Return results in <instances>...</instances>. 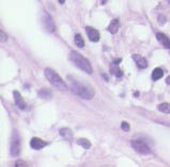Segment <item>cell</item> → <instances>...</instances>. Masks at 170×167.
I'll return each instance as SVG.
<instances>
[{
  "label": "cell",
  "instance_id": "cell-16",
  "mask_svg": "<svg viewBox=\"0 0 170 167\" xmlns=\"http://www.w3.org/2000/svg\"><path fill=\"white\" fill-rule=\"evenodd\" d=\"M157 110L165 114H170V104L169 103H161L157 106Z\"/></svg>",
  "mask_w": 170,
  "mask_h": 167
},
{
  "label": "cell",
  "instance_id": "cell-15",
  "mask_svg": "<svg viewBox=\"0 0 170 167\" xmlns=\"http://www.w3.org/2000/svg\"><path fill=\"white\" fill-rule=\"evenodd\" d=\"M60 135L61 136H63L64 139H72V131L69 129V128H62V129H60L59 131Z\"/></svg>",
  "mask_w": 170,
  "mask_h": 167
},
{
  "label": "cell",
  "instance_id": "cell-7",
  "mask_svg": "<svg viewBox=\"0 0 170 167\" xmlns=\"http://www.w3.org/2000/svg\"><path fill=\"white\" fill-rule=\"evenodd\" d=\"M43 25H44L45 29H46L48 32H54L55 29H56L54 20H52V18L48 14H44V17H43Z\"/></svg>",
  "mask_w": 170,
  "mask_h": 167
},
{
  "label": "cell",
  "instance_id": "cell-18",
  "mask_svg": "<svg viewBox=\"0 0 170 167\" xmlns=\"http://www.w3.org/2000/svg\"><path fill=\"white\" fill-rule=\"evenodd\" d=\"M77 144L79 145V146L83 147V148H85V149H89L90 147H91V143H90L87 139H79L77 141Z\"/></svg>",
  "mask_w": 170,
  "mask_h": 167
},
{
  "label": "cell",
  "instance_id": "cell-22",
  "mask_svg": "<svg viewBox=\"0 0 170 167\" xmlns=\"http://www.w3.org/2000/svg\"><path fill=\"white\" fill-rule=\"evenodd\" d=\"M158 21H159L162 25H164L165 24V17L162 16V15H159V17H158Z\"/></svg>",
  "mask_w": 170,
  "mask_h": 167
},
{
  "label": "cell",
  "instance_id": "cell-19",
  "mask_svg": "<svg viewBox=\"0 0 170 167\" xmlns=\"http://www.w3.org/2000/svg\"><path fill=\"white\" fill-rule=\"evenodd\" d=\"M74 40H75V44H76V46H77V47L83 48V46H85V42H83V36H81L80 34H76Z\"/></svg>",
  "mask_w": 170,
  "mask_h": 167
},
{
  "label": "cell",
  "instance_id": "cell-25",
  "mask_svg": "<svg viewBox=\"0 0 170 167\" xmlns=\"http://www.w3.org/2000/svg\"><path fill=\"white\" fill-rule=\"evenodd\" d=\"M119 62H121V59L115 60V61H113V63H115V64H119Z\"/></svg>",
  "mask_w": 170,
  "mask_h": 167
},
{
  "label": "cell",
  "instance_id": "cell-8",
  "mask_svg": "<svg viewBox=\"0 0 170 167\" xmlns=\"http://www.w3.org/2000/svg\"><path fill=\"white\" fill-rule=\"evenodd\" d=\"M86 33H87L88 37H89V40H91V42L96 43L99 40V33L96 29L91 28V27H87V28H86Z\"/></svg>",
  "mask_w": 170,
  "mask_h": 167
},
{
  "label": "cell",
  "instance_id": "cell-21",
  "mask_svg": "<svg viewBox=\"0 0 170 167\" xmlns=\"http://www.w3.org/2000/svg\"><path fill=\"white\" fill-rule=\"evenodd\" d=\"M15 166H16V167H19V166H27V163L24 162V161H16V163H15Z\"/></svg>",
  "mask_w": 170,
  "mask_h": 167
},
{
  "label": "cell",
  "instance_id": "cell-24",
  "mask_svg": "<svg viewBox=\"0 0 170 167\" xmlns=\"http://www.w3.org/2000/svg\"><path fill=\"white\" fill-rule=\"evenodd\" d=\"M166 83H167V84H169V85H170V76H169V77L167 78V79H166Z\"/></svg>",
  "mask_w": 170,
  "mask_h": 167
},
{
  "label": "cell",
  "instance_id": "cell-11",
  "mask_svg": "<svg viewBox=\"0 0 170 167\" xmlns=\"http://www.w3.org/2000/svg\"><path fill=\"white\" fill-rule=\"evenodd\" d=\"M156 38H157L158 42L162 43V45H163L164 47L167 48V49H170V40L165 34H163V33H157V34H156Z\"/></svg>",
  "mask_w": 170,
  "mask_h": 167
},
{
  "label": "cell",
  "instance_id": "cell-2",
  "mask_svg": "<svg viewBox=\"0 0 170 167\" xmlns=\"http://www.w3.org/2000/svg\"><path fill=\"white\" fill-rule=\"evenodd\" d=\"M70 60L73 62L74 65L77 66L78 68L81 69L83 71L89 73V75L92 73V66H91L90 62L85 57H83L79 52L71 51V53H70Z\"/></svg>",
  "mask_w": 170,
  "mask_h": 167
},
{
  "label": "cell",
  "instance_id": "cell-5",
  "mask_svg": "<svg viewBox=\"0 0 170 167\" xmlns=\"http://www.w3.org/2000/svg\"><path fill=\"white\" fill-rule=\"evenodd\" d=\"M20 153V139L17 134V132L14 133V136L12 139V144H11V154L13 157H17Z\"/></svg>",
  "mask_w": 170,
  "mask_h": 167
},
{
  "label": "cell",
  "instance_id": "cell-3",
  "mask_svg": "<svg viewBox=\"0 0 170 167\" xmlns=\"http://www.w3.org/2000/svg\"><path fill=\"white\" fill-rule=\"evenodd\" d=\"M44 75L46 77L48 81L50 82V84L54 85L55 87H57L60 91H66L68 90V85L66 83L62 80V78L60 77L58 73L55 70H52V68H46L44 70Z\"/></svg>",
  "mask_w": 170,
  "mask_h": 167
},
{
  "label": "cell",
  "instance_id": "cell-17",
  "mask_svg": "<svg viewBox=\"0 0 170 167\" xmlns=\"http://www.w3.org/2000/svg\"><path fill=\"white\" fill-rule=\"evenodd\" d=\"M39 96L43 99H50V97H52V92L48 91L47 88H42V90L39 92Z\"/></svg>",
  "mask_w": 170,
  "mask_h": 167
},
{
  "label": "cell",
  "instance_id": "cell-10",
  "mask_svg": "<svg viewBox=\"0 0 170 167\" xmlns=\"http://www.w3.org/2000/svg\"><path fill=\"white\" fill-rule=\"evenodd\" d=\"M132 58H133V60L136 62V65H137L139 68H146L148 62H146V60L144 59V58H142L139 54H133Z\"/></svg>",
  "mask_w": 170,
  "mask_h": 167
},
{
  "label": "cell",
  "instance_id": "cell-23",
  "mask_svg": "<svg viewBox=\"0 0 170 167\" xmlns=\"http://www.w3.org/2000/svg\"><path fill=\"white\" fill-rule=\"evenodd\" d=\"M1 43H5V40H7V36L5 35V33H3V31H1Z\"/></svg>",
  "mask_w": 170,
  "mask_h": 167
},
{
  "label": "cell",
  "instance_id": "cell-14",
  "mask_svg": "<svg viewBox=\"0 0 170 167\" xmlns=\"http://www.w3.org/2000/svg\"><path fill=\"white\" fill-rule=\"evenodd\" d=\"M164 76V71H163V69L162 68H155L153 70V73H152V79H153L154 81H157V80H159L162 77Z\"/></svg>",
  "mask_w": 170,
  "mask_h": 167
},
{
  "label": "cell",
  "instance_id": "cell-26",
  "mask_svg": "<svg viewBox=\"0 0 170 167\" xmlns=\"http://www.w3.org/2000/svg\"><path fill=\"white\" fill-rule=\"evenodd\" d=\"M64 1H65V0H59V3H61V4H63V3H64Z\"/></svg>",
  "mask_w": 170,
  "mask_h": 167
},
{
  "label": "cell",
  "instance_id": "cell-20",
  "mask_svg": "<svg viewBox=\"0 0 170 167\" xmlns=\"http://www.w3.org/2000/svg\"><path fill=\"white\" fill-rule=\"evenodd\" d=\"M121 129L123 130V131H125V132H128L131 129L130 125H128V122L126 121H122V124H121Z\"/></svg>",
  "mask_w": 170,
  "mask_h": 167
},
{
  "label": "cell",
  "instance_id": "cell-9",
  "mask_svg": "<svg viewBox=\"0 0 170 167\" xmlns=\"http://www.w3.org/2000/svg\"><path fill=\"white\" fill-rule=\"evenodd\" d=\"M13 96H14L15 103H16V106H18V109H20V110H26L27 104H26V102H25L24 99H23V97H21V95L19 94L18 92L15 91V92L13 93Z\"/></svg>",
  "mask_w": 170,
  "mask_h": 167
},
{
  "label": "cell",
  "instance_id": "cell-1",
  "mask_svg": "<svg viewBox=\"0 0 170 167\" xmlns=\"http://www.w3.org/2000/svg\"><path fill=\"white\" fill-rule=\"evenodd\" d=\"M71 88L74 94L83 99H92L94 97V91L92 90V87L81 84L75 80H71Z\"/></svg>",
  "mask_w": 170,
  "mask_h": 167
},
{
  "label": "cell",
  "instance_id": "cell-4",
  "mask_svg": "<svg viewBox=\"0 0 170 167\" xmlns=\"http://www.w3.org/2000/svg\"><path fill=\"white\" fill-rule=\"evenodd\" d=\"M132 147L137 151L138 153H140V154L146 155L151 153V149H150L149 146L142 141H138V139L132 141Z\"/></svg>",
  "mask_w": 170,
  "mask_h": 167
},
{
  "label": "cell",
  "instance_id": "cell-12",
  "mask_svg": "<svg viewBox=\"0 0 170 167\" xmlns=\"http://www.w3.org/2000/svg\"><path fill=\"white\" fill-rule=\"evenodd\" d=\"M119 28H120V24H119L118 19H112L110 21V24L108 26V31L111 33V34H116L118 32Z\"/></svg>",
  "mask_w": 170,
  "mask_h": 167
},
{
  "label": "cell",
  "instance_id": "cell-28",
  "mask_svg": "<svg viewBox=\"0 0 170 167\" xmlns=\"http://www.w3.org/2000/svg\"><path fill=\"white\" fill-rule=\"evenodd\" d=\"M167 1H168V2H169V3H170V0H167Z\"/></svg>",
  "mask_w": 170,
  "mask_h": 167
},
{
  "label": "cell",
  "instance_id": "cell-27",
  "mask_svg": "<svg viewBox=\"0 0 170 167\" xmlns=\"http://www.w3.org/2000/svg\"><path fill=\"white\" fill-rule=\"evenodd\" d=\"M106 3V0H102V4H105Z\"/></svg>",
  "mask_w": 170,
  "mask_h": 167
},
{
  "label": "cell",
  "instance_id": "cell-13",
  "mask_svg": "<svg viewBox=\"0 0 170 167\" xmlns=\"http://www.w3.org/2000/svg\"><path fill=\"white\" fill-rule=\"evenodd\" d=\"M110 71H111L112 75H115L116 77H118V78H120L123 76V71L118 67V64H115V63L111 64L110 65Z\"/></svg>",
  "mask_w": 170,
  "mask_h": 167
},
{
  "label": "cell",
  "instance_id": "cell-6",
  "mask_svg": "<svg viewBox=\"0 0 170 167\" xmlns=\"http://www.w3.org/2000/svg\"><path fill=\"white\" fill-rule=\"evenodd\" d=\"M45 146H47V142L43 141V139H39V137H33L30 141V147L34 150H40V149L44 148Z\"/></svg>",
  "mask_w": 170,
  "mask_h": 167
}]
</instances>
